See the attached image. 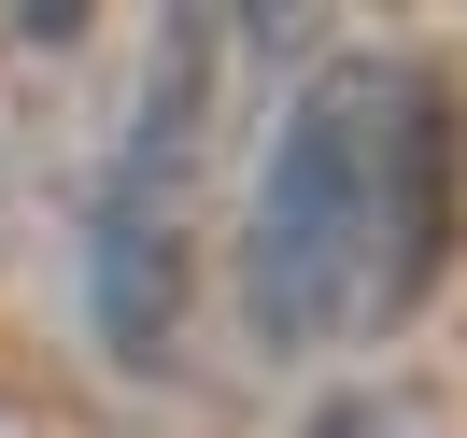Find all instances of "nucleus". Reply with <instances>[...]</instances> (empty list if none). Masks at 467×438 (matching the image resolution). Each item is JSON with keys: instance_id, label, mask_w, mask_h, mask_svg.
Wrapping results in <instances>:
<instances>
[{"instance_id": "2", "label": "nucleus", "mask_w": 467, "mask_h": 438, "mask_svg": "<svg viewBox=\"0 0 467 438\" xmlns=\"http://www.w3.org/2000/svg\"><path fill=\"white\" fill-rule=\"evenodd\" d=\"M213 57L199 29H171L142 114L114 142V184H99V227H86V297H99V340L128 368H171V325H184V227H199V114H213Z\"/></svg>"}, {"instance_id": "1", "label": "nucleus", "mask_w": 467, "mask_h": 438, "mask_svg": "<svg viewBox=\"0 0 467 438\" xmlns=\"http://www.w3.org/2000/svg\"><path fill=\"white\" fill-rule=\"evenodd\" d=\"M453 255V86L425 57H326L297 86L284 142L255 170V227H241V311L269 353L382 340Z\"/></svg>"}, {"instance_id": "3", "label": "nucleus", "mask_w": 467, "mask_h": 438, "mask_svg": "<svg viewBox=\"0 0 467 438\" xmlns=\"http://www.w3.org/2000/svg\"><path fill=\"white\" fill-rule=\"evenodd\" d=\"M312 438H425V410H410V396H326Z\"/></svg>"}]
</instances>
